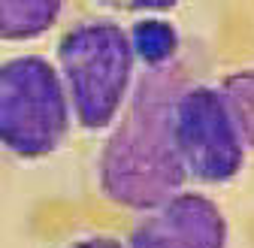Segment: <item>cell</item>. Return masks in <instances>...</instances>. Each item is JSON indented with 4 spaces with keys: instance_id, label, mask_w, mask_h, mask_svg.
Instances as JSON below:
<instances>
[{
    "instance_id": "9",
    "label": "cell",
    "mask_w": 254,
    "mask_h": 248,
    "mask_svg": "<svg viewBox=\"0 0 254 248\" xmlns=\"http://www.w3.org/2000/svg\"><path fill=\"white\" fill-rule=\"evenodd\" d=\"M88 3L112 18H142V15H170L182 6V0H88Z\"/></svg>"
},
{
    "instance_id": "1",
    "label": "cell",
    "mask_w": 254,
    "mask_h": 248,
    "mask_svg": "<svg viewBox=\"0 0 254 248\" xmlns=\"http://www.w3.org/2000/svg\"><path fill=\"white\" fill-rule=\"evenodd\" d=\"M188 79L185 61L139 70L130 100L103 133L94 161V182L109 206L139 215L188 185L173 142V103Z\"/></svg>"
},
{
    "instance_id": "7",
    "label": "cell",
    "mask_w": 254,
    "mask_h": 248,
    "mask_svg": "<svg viewBox=\"0 0 254 248\" xmlns=\"http://www.w3.org/2000/svg\"><path fill=\"white\" fill-rule=\"evenodd\" d=\"M127 37L139 70H167L182 64L185 37L170 15H142L127 24Z\"/></svg>"
},
{
    "instance_id": "4",
    "label": "cell",
    "mask_w": 254,
    "mask_h": 248,
    "mask_svg": "<svg viewBox=\"0 0 254 248\" xmlns=\"http://www.w3.org/2000/svg\"><path fill=\"white\" fill-rule=\"evenodd\" d=\"M173 142L188 185L227 188L248 167V145L215 82L190 76L173 103Z\"/></svg>"
},
{
    "instance_id": "10",
    "label": "cell",
    "mask_w": 254,
    "mask_h": 248,
    "mask_svg": "<svg viewBox=\"0 0 254 248\" xmlns=\"http://www.w3.org/2000/svg\"><path fill=\"white\" fill-rule=\"evenodd\" d=\"M58 248H127V242L118 236H109V233H85V236L61 242Z\"/></svg>"
},
{
    "instance_id": "5",
    "label": "cell",
    "mask_w": 254,
    "mask_h": 248,
    "mask_svg": "<svg viewBox=\"0 0 254 248\" xmlns=\"http://www.w3.org/2000/svg\"><path fill=\"white\" fill-rule=\"evenodd\" d=\"M127 248H230V218L209 191L185 185L136 215Z\"/></svg>"
},
{
    "instance_id": "3",
    "label": "cell",
    "mask_w": 254,
    "mask_h": 248,
    "mask_svg": "<svg viewBox=\"0 0 254 248\" xmlns=\"http://www.w3.org/2000/svg\"><path fill=\"white\" fill-rule=\"evenodd\" d=\"M76 127L55 61L43 52L0 58V151L18 161H46Z\"/></svg>"
},
{
    "instance_id": "8",
    "label": "cell",
    "mask_w": 254,
    "mask_h": 248,
    "mask_svg": "<svg viewBox=\"0 0 254 248\" xmlns=\"http://www.w3.org/2000/svg\"><path fill=\"white\" fill-rule=\"evenodd\" d=\"M215 85L242 133V142L248 145V151H254V61L227 70Z\"/></svg>"
},
{
    "instance_id": "6",
    "label": "cell",
    "mask_w": 254,
    "mask_h": 248,
    "mask_svg": "<svg viewBox=\"0 0 254 248\" xmlns=\"http://www.w3.org/2000/svg\"><path fill=\"white\" fill-rule=\"evenodd\" d=\"M70 0H0V46H30L61 27Z\"/></svg>"
},
{
    "instance_id": "2",
    "label": "cell",
    "mask_w": 254,
    "mask_h": 248,
    "mask_svg": "<svg viewBox=\"0 0 254 248\" xmlns=\"http://www.w3.org/2000/svg\"><path fill=\"white\" fill-rule=\"evenodd\" d=\"M52 61L61 73L76 127L106 133L139 79L127 24L103 12L82 15L58 34Z\"/></svg>"
}]
</instances>
